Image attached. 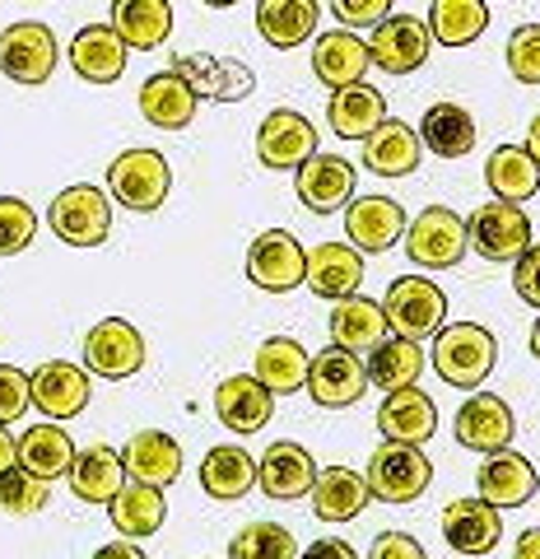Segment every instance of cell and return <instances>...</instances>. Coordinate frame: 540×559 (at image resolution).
I'll return each mask as SVG.
<instances>
[{"label":"cell","mask_w":540,"mask_h":559,"mask_svg":"<svg viewBox=\"0 0 540 559\" xmlns=\"http://www.w3.org/2000/svg\"><path fill=\"white\" fill-rule=\"evenodd\" d=\"M494 359H499V341L490 336V326H480V322L443 326L429 349V364L439 369L447 388H457V392H476L480 382L494 373Z\"/></svg>","instance_id":"obj_1"},{"label":"cell","mask_w":540,"mask_h":559,"mask_svg":"<svg viewBox=\"0 0 540 559\" xmlns=\"http://www.w3.org/2000/svg\"><path fill=\"white\" fill-rule=\"evenodd\" d=\"M382 318L406 341L439 336L447 326V294L424 275H400V280H392L387 299H382Z\"/></svg>","instance_id":"obj_2"},{"label":"cell","mask_w":540,"mask_h":559,"mask_svg":"<svg viewBox=\"0 0 540 559\" xmlns=\"http://www.w3.org/2000/svg\"><path fill=\"white\" fill-rule=\"evenodd\" d=\"M47 224H51V234L61 242H71V248H98V242H108V234H112V201L103 197L98 187L75 182L47 205Z\"/></svg>","instance_id":"obj_3"},{"label":"cell","mask_w":540,"mask_h":559,"mask_svg":"<svg viewBox=\"0 0 540 559\" xmlns=\"http://www.w3.org/2000/svg\"><path fill=\"white\" fill-rule=\"evenodd\" d=\"M363 480L377 503H415L433 480V462L415 443H382L369 457Z\"/></svg>","instance_id":"obj_4"},{"label":"cell","mask_w":540,"mask_h":559,"mask_svg":"<svg viewBox=\"0 0 540 559\" xmlns=\"http://www.w3.org/2000/svg\"><path fill=\"white\" fill-rule=\"evenodd\" d=\"M168 187H172V173H168V159L159 150H127V154H117L112 168H108L112 201L135 210V215L159 210L168 201Z\"/></svg>","instance_id":"obj_5"},{"label":"cell","mask_w":540,"mask_h":559,"mask_svg":"<svg viewBox=\"0 0 540 559\" xmlns=\"http://www.w3.org/2000/svg\"><path fill=\"white\" fill-rule=\"evenodd\" d=\"M57 33L38 20H20L10 28H0V75H10L14 84H47L57 70Z\"/></svg>","instance_id":"obj_6"},{"label":"cell","mask_w":540,"mask_h":559,"mask_svg":"<svg viewBox=\"0 0 540 559\" xmlns=\"http://www.w3.org/2000/svg\"><path fill=\"white\" fill-rule=\"evenodd\" d=\"M466 248H476L484 261H517L531 248V219L521 205L490 201L466 219Z\"/></svg>","instance_id":"obj_7"},{"label":"cell","mask_w":540,"mask_h":559,"mask_svg":"<svg viewBox=\"0 0 540 559\" xmlns=\"http://www.w3.org/2000/svg\"><path fill=\"white\" fill-rule=\"evenodd\" d=\"M84 369L108 378V382L141 373L145 369V336L135 331V322L103 318L98 326H89V336H84Z\"/></svg>","instance_id":"obj_8"},{"label":"cell","mask_w":540,"mask_h":559,"mask_svg":"<svg viewBox=\"0 0 540 559\" xmlns=\"http://www.w3.org/2000/svg\"><path fill=\"white\" fill-rule=\"evenodd\" d=\"M406 252L410 261L433 271H447L466 257V219L447 205H429L406 224Z\"/></svg>","instance_id":"obj_9"},{"label":"cell","mask_w":540,"mask_h":559,"mask_svg":"<svg viewBox=\"0 0 540 559\" xmlns=\"http://www.w3.org/2000/svg\"><path fill=\"white\" fill-rule=\"evenodd\" d=\"M303 266H308V252L289 229L256 234L252 248H248V280L256 289H266V294L299 289L303 285Z\"/></svg>","instance_id":"obj_10"},{"label":"cell","mask_w":540,"mask_h":559,"mask_svg":"<svg viewBox=\"0 0 540 559\" xmlns=\"http://www.w3.org/2000/svg\"><path fill=\"white\" fill-rule=\"evenodd\" d=\"M308 396L317 401L322 411H345L369 392V373H363L359 355H345L340 345H326L322 355L308 359Z\"/></svg>","instance_id":"obj_11"},{"label":"cell","mask_w":540,"mask_h":559,"mask_svg":"<svg viewBox=\"0 0 540 559\" xmlns=\"http://www.w3.org/2000/svg\"><path fill=\"white\" fill-rule=\"evenodd\" d=\"M429 28L424 20H415V14H387L377 28H373V38H369V61L377 70H387V75H410V70H420L429 61Z\"/></svg>","instance_id":"obj_12"},{"label":"cell","mask_w":540,"mask_h":559,"mask_svg":"<svg viewBox=\"0 0 540 559\" xmlns=\"http://www.w3.org/2000/svg\"><path fill=\"white\" fill-rule=\"evenodd\" d=\"M312 154H317V131L303 112H289V108H275L256 131V159L275 168V173H299Z\"/></svg>","instance_id":"obj_13"},{"label":"cell","mask_w":540,"mask_h":559,"mask_svg":"<svg viewBox=\"0 0 540 559\" xmlns=\"http://www.w3.org/2000/svg\"><path fill=\"white\" fill-rule=\"evenodd\" d=\"M178 80H187V90L201 98H215V103H238L248 98L256 90V75L252 66H242L233 57H205V51H196V57H178L168 66Z\"/></svg>","instance_id":"obj_14"},{"label":"cell","mask_w":540,"mask_h":559,"mask_svg":"<svg viewBox=\"0 0 540 559\" xmlns=\"http://www.w3.org/2000/svg\"><path fill=\"white\" fill-rule=\"evenodd\" d=\"M452 433H457V443L470 448V452H503L513 443L517 433V419H513V406L494 392H476L466 401V406L457 411V419H452Z\"/></svg>","instance_id":"obj_15"},{"label":"cell","mask_w":540,"mask_h":559,"mask_svg":"<svg viewBox=\"0 0 540 559\" xmlns=\"http://www.w3.org/2000/svg\"><path fill=\"white\" fill-rule=\"evenodd\" d=\"M28 401L51 419H71L89 406V373L80 364L47 359L28 373Z\"/></svg>","instance_id":"obj_16"},{"label":"cell","mask_w":540,"mask_h":559,"mask_svg":"<svg viewBox=\"0 0 540 559\" xmlns=\"http://www.w3.org/2000/svg\"><path fill=\"white\" fill-rule=\"evenodd\" d=\"M299 201L312 210V215H331V210L355 201V164L340 159V154H312V159L299 168Z\"/></svg>","instance_id":"obj_17"},{"label":"cell","mask_w":540,"mask_h":559,"mask_svg":"<svg viewBox=\"0 0 540 559\" xmlns=\"http://www.w3.org/2000/svg\"><path fill=\"white\" fill-rule=\"evenodd\" d=\"M377 429H382V439L387 443L424 448L433 433H439V406H433V396L420 392V388L387 392V401L377 406Z\"/></svg>","instance_id":"obj_18"},{"label":"cell","mask_w":540,"mask_h":559,"mask_svg":"<svg viewBox=\"0 0 540 559\" xmlns=\"http://www.w3.org/2000/svg\"><path fill=\"white\" fill-rule=\"evenodd\" d=\"M303 285L317 294V299H350L363 285V257L350 248V242H317L308 252L303 266Z\"/></svg>","instance_id":"obj_19"},{"label":"cell","mask_w":540,"mask_h":559,"mask_svg":"<svg viewBox=\"0 0 540 559\" xmlns=\"http://www.w3.org/2000/svg\"><path fill=\"white\" fill-rule=\"evenodd\" d=\"M406 210L392 197H359L345 210V234H350L355 252H387L396 248V238L406 234Z\"/></svg>","instance_id":"obj_20"},{"label":"cell","mask_w":540,"mask_h":559,"mask_svg":"<svg viewBox=\"0 0 540 559\" xmlns=\"http://www.w3.org/2000/svg\"><path fill=\"white\" fill-rule=\"evenodd\" d=\"M369 66H373L369 61V43L355 38L350 28H336V33H322V38H312V75H317L331 94L359 84Z\"/></svg>","instance_id":"obj_21"},{"label":"cell","mask_w":540,"mask_h":559,"mask_svg":"<svg viewBox=\"0 0 540 559\" xmlns=\"http://www.w3.org/2000/svg\"><path fill=\"white\" fill-rule=\"evenodd\" d=\"M443 536L457 555H490L503 540V518L484 499H452L443 509Z\"/></svg>","instance_id":"obj_22"},{"label":"cell","mask_w":540,"mask_h":559,"mask_svg":"<svg viewBox=\"0 0 540 559\" xmlns=\"http://www.w3.org/2000/svg\"><path fill=\"white\" fill-rule=\"evenodd\" d=\"M420 154H424L420 135L400 117L377 121V131L363 135V168L377 173V178H406V173L420 168Z\"/></svg>","instance_id":"obj_23"},{"label":"cell","mask_w":540,"mask_h":559,"mask_svg":"<svg viewBox=\"0 0 540 559\" xmlns=\"http://www.w3.org/2000/svg\"><path fill=\"white\" fill-rule=\"evenodd\" d=\"M121 466H127L131 480H145V485H172L182 476V443L164 429H141L131 433L127 448H121Z\"/></svg>","instance_id":"obj_24"},{"label":"cell","mask_w":540,"mask_h":559,"mask_svg":"<svg viewBox=\"0 0 540 559\" xmlns=\"http://www.w3.org/2000/svg\"><path fill=\"white\" fill-rule=\"evenodd\" d=\"M312 480H317V462H312V452L299 443H271L266 457L256 462V485L266 489L275 503L303 499Z\"/></svg>","instance_id":"obj_25"},{"label":"cell","mask_w":540,"mask_h":559,"mask_svg":"<svg viewBox=\"0 0 540 559\" xmlns=\"http://www.w3.org/2000/svg\"><path fill=\"white\" fill-rule=\"evenodd\" d=\"M536 466L521 457V452H490V462L480 466V499L490 509H521V503L536 499Z\"/></svg>","instance_id":"obj_26"},{"label":"cell","mask_w":540,"mask_h":559,"mask_svg":"<svg viewBox=\"0 0 540 559\" xmlns=\"http://www.w3.org/2000/svg\"><path fill=\"white\" fill-rule=\"evenodd\" d=\"M71 70L89 84H117L127 75V47L112 24H84L71 38Z\"/></svg>","instance_id":"obj_27"},{"label":"cell","mask_w":540,"mask_h":559,"mask_svg":"<svg viewBox=\"0 0 540 559\" xmlns=\"http://www.w3.org/2000/svg\"><path fill=\"white\" fill-rule=\"evenodd\" d=\"M215 415L224 429L233 433H256L271 425L275 415V396L261 388V382L252 373H238V378H224L219 392H215Z\"/></svg>","instance_id":"obj_28"},{"label":"cell","mask_w":540,"mask_h":559,"mask_svg":"<svg viewBox=\"0 0 540 559\" xmlns=\"http://www.w3.org/2000/svg\"><path fill=\"white\" fill-rule=\"evenodd\" d=\"M387 336H392V326L382 318V304L363 299V294L340 299L336 312H331V345H340L345 355H373Z\"/></svg>","instance_id":"obj_29"},{"label":"cell","mask_w":540,"mask_h":559,"mask_svg":"<svg viewBox=\"0 0 540 559\" xmlns=\"http://www.w3.org/2000/svg\"><path fill=\"white\" fill-rule=\"evenodd\" d=\"M312 513L322 522H350L369 509V480H363V471L355 466H326L317 471V480H312Z\"/></svg>","instance_id":"obj_30"},{"label":"cell","mask_w":540,"mask_h":559,"mask_svg":"<svg viewBox=\"0 0 540 559\" xmlns=\"http://www.w3.org/2000/svg\"><path fill=\"white\" fill-rule=\"evenodd\" d=\"M108 24L127 51H154L172 33V5L168 0H112Z\"/></svg>","instance_id":"obj_31"},{"label":"cell","mask_w":540,"mask_h":559,"mask_svg":"<svg viewBox=\"0 0 540 559\" xmlns=\"http://www.w3.org/2000/svg\"><path fill=\"white\" fill-rule=\"evenodd\" d=\"M108 518H112V527L117 536H127V540H145L164 527V518H168V499H164V489L159 485H145V480H127L117 489V499L108 503Z\"/></svg>","instance_id":"obj_32"},{"label":"cell","mask_w":540,"mask_h":559,"mask_svg":"<svg viewBox=\"0 0 540 559\" xmlns=\"http://www.w3.org/2000/svg\"><path fill=\"white\" fill-rule=\"evenodd\" d=\"M71 489H75V499L84 503H112L117 499V489L127 485V466H121V452L108 448V443H94V448H84L75 452V462H71Z\"/></svg>","instance_id":"obj_33"},{"label":"cell","mask_w":540,"mask_h":559,"mask_svg":"<svg viewBox=\"0 0 540 559\" xmlns=\"http://www.w3.org/2000/svg\"><path fill=\"white\" fill-rule=\"evenodd\" d=\"M317 0H256V33L275 51H289L317 33Z\"/></svg>","instance_id":"obj_34"},{"label":"cell","mask_w":540,"mask_h":559,"mask_svg":"<svg viewBox=\"0 0 540 559\" xmlns=\"http://www.w3.org/2000/svg\"><path fill=\"white\" fill-rule=\"evenodd\" d=\"M420 145L429 154H439V159H466L470 150H476V117H470L461 103H433L420 121Z\"/></svg>","instance_id":"obj_35"},{"label":"cell","mask_w":540,"mask_h":559,"mask_svg":"<svg viewBox=\"0 0 540 559\" xmlns=\"http://www.w3.org/2000/svg\"><path fill=\"white\" fill-rule=\"evenodd\" d=\"M308 349L293 341V336H271L266 345L256 349V364H252V378L266 388L271 396H289V392H303L308 382Z\"/></svg>","instance_id":"obj_36"},{"label":"cell","mask_w":540,"mask_h":559,"mask_svg":"<svg viewBox=\"0 0 540 559\" xmlns=\"http://www.w3.org/2000/svg\"><path fill=\"white\" fill-rule=\"evenodd\" d=\"M252 485H256V462H252V452H242V448H233V443L205 452V462H201V489H205V495H211L215 503H238V499H248Z\"/></svg>","instance_id":"obj_37"},{"label":"cell","mask_w":540,"mask_h":559,"mask_svg":"<svg viewBox=\"0 0 540 559\" xmlns=\"http://www.w3.org/2000/svg\"><path fill=\"white\" fill-rule=\"evenodd\" d=\"M326 121L340 140H363L369 131H377V121H387V98H382L369 80H359V84H350V90L331 94Z\"/></svg>","instance_id":"obj_38"},{"label":"cell","mask_w":540,"mask_h":559,"mask_svg":"<svg viewBox=\"0 0 540 559\" xmlns=\"http://www.w3.org/2000/svg\"><path fill=\"white\" fill-rule=\"evenodd\" d=\"M141 117L159 131H182L196 117V94L187 90V80H178L172 70H159L141 84Z\"/></svg>","instance_id":"obj_39"},{"label":"cell","mask_w":540,"mask_h":559,"mask_svg":"<svg viewBox=\"0 0 540 559\" xmlns=\"http://www.w3.org/2000/svg\"><path fill=\"white\" fill-rule=\"evenodd\" d=\"M14 452H20V466L28 471V476H38V480H57L71 471L75 462V443H71V433H65L61 425H28L24 429V439L14 443Z\"/></svg>","instance_id":"obj_40"},{"label":"cell","mask_w":540,"mask_h":559,"mask_svg":"<svg viewBox=\"0 0 540 559\" xmlns=\"http://www.w3.org/2000/svg\"><path fill=\"white\" fill-rule=\"evenodd\" d=\"M424 364H429V359H424L420 341L387 336V341H382L373 355H369L363 373H369V388H377V392H400V388H415V382H420Z\"/></svg>","instance_id":"obj_41"},{"label":"cell","mask_w":540,"mask_h":559,"mask_svg":"<svg viewBox=\"0 0 540 559\" xmlns=\"http://www.w3.org/2000/svg\"><path fill=\"white\" fill-rule=\"evenodd\" d=\"M484 187L494 191V201L521 205L540 191V168L521 145H499L490 154V164H484Z\"/></svg>","instance_id":"obj_42"},{"label":"cell","mask_w":540,"mask_h":559,"mask_svg":"<svg viewBox=\"0 0 540 559\" xmlns=\"http://www.w3.org/2000/svg\"><path fill=\"white\" fill-rule=\"evenodd\" d=\"M424 28L439 47H466L490 28V10H484V0H433Z\"/></svg>","instance_id":"obj_43"},{"label":"cell","mask_w":540,"mask_h":559,"mask_svg":"<svg viewBox=\"0 0 540 559\" xmlns=\"http://www.w3.org/2000/svg\"><path fill=\"white\" fill-rule=\"evenodd\" d=\"M229 559H299V540L280 522H248L229 540Z\"/></svg>","instance_id":"obj_44"},{"label":"cell","mask_w":540,"mask_h":559,"mask_svg":"<svg viewBox=\"0 0 540 559\" xmlns=\"http://www.w3.org/2000/svg\"><path fill=\"white\" fill-rule=\"evenodd\" d=\"M0 509L14 513V518L43 513L47 509V480L28 476L24 466H10L5 476H0Z\"/></svg>","instance_id":"obj_45"},{"label":"cell","mask_w":540,"mask_h":559,"mask_svg":"<svg viewBox=\"0 0 540 559\" xmlns=\"http://www.w3.org/2000/svg\"><path fill=\"white\" fill-rule=\"evenodd\" d=\"M33 234H38V215L33 205L20 201V197H0V257H14L24 252Z\"/></svg>","instance_id":"obj_46"},{"label":"cell","mask_w":540,"mask_h":559,"mask_svg":"<svg viewBox=\"0 0 540 559\" xmlns=\"http://www.w3.org/2000/svg\"><path fill=\"white\" fill-rule=\"evenodd\" d=\"M508 70L517 84H540V24H521L508 38Z\"/></svg>","instance_id":"obj_47"},{"label":"cell","mask_w":540,"mask_h":559,"mask_svg":"<svg viewBox=\"0 0 540 559\" xmlns=\"http://www.w3.org/2000/svg\"><path fill=\"white\" fill-rule=\"evenodd\" d=\"M28 411V373L0 364V425H14Z\"/></svg>","instance_id":"obj_48"},{"label":"cell","mask_w":540,"mask_h":559,"mask_svg":"<svg viewBox=\"0 0 540 559\" xmlns=\"http://www.w3.org/2000/svg\"><path fill=\"white\" fill-rule=\"evenodd\" d=\"M331 14H336L350 33L355 28H377L392 14V0H331Z\"/></svg>","instance_id":"obj_49"},{"label":"cell","mask_w":540,"mask_h":559,"mask_svg":"<svg viewBox=\"0 0 540 559\" xmlns=\"http://www.w3.org/2000/svg\"><path fill=\"white\" fill-rule=\"evenodd\" d=\"M513 289L521 304L540 308V242H531V248L513 261Z\"/></svg>","instance_id":"obj_50"},{"label":"cell","mask_w":540,"mask_h":559,"mask_svg":"<svg viewBox=\"0 0 540 559\" xmlns=\"http://www.w3.org/2000/svg\"><path fill=\"white\" fill-rule=\"evenodd\" d=\"M369 559H429V555L410 532H377L369 546Z\"/></svg>","instance_id":"obj_51"},{"label":"cell","mask_w":540,"mask_h":559,"mask_svg":"<svg viewBox=\"0 0 540 559\" xmlns=\"http://www.w3.org/2000/svg\"><path fill=\"white\" fill-rule=\"evenodd\" d=\"M303 559H359L345 540H317V546H308Z\"/></svg>","instance_id":"obj_52"},{"label":"cell","mask_w":540,"mask_h":559,"mask_svg":"<svg viewBox=\"0 0 540 559\" xmlns=\"http://www.w3.org/2000/svg\"><path fill=\"white\" fill-rule=\"evenodd\" d=\"M94 559H145V550L135 540H108L103 550H94Z\"/></svg>","instance_id":"obj_53"},{"label":"cell","mask_w":540,"mask_h":559,"mask_svg":"<svg viewBox=\"0 0 540 559\" xmlns=\"http://www.w3.org/2000/svg\"><path fill=\"white\" fill-rule=\"evenodd\" d=\"M513 559H540V527H531V532H521V536H517Z\"/></svg>","instance_id":"obj_54"},{"label":"cell","mask_w":540,"mask_h":559,"mask_svg":"<svg viewBox=\"0 0 540 559\" xmlns=\"http://www.w3.org/2000/svg\"><path fill=\"white\" fill-rule=\"evenodd\" d=\"M10 466H20V452H14V439L5 429H0V476H5Z\"/></svg>","instance_id":"obj_55"},{"label":"cell","mask_w":540,"mask_h":559,"mask_svg":"<svg viewBox=\"0 0 540 559\" xmlns=\"http://www.w3.org/2000/svg\"><path fill=\"white\" fill-rule=\"evenodd\" d=\"M521 150H527L531 159H536V168H540V117L531 121V131H527V145H521Z\"/></svg>","instance_id":"obj_56"},{"label":"cell","mask_w":540,"mask_h":559,"mask_svg":"<svg viewBox=\"0 0 540 559\" xmlns=\"http://www.w3.org/2000/svg\"><path fill=\"white\" fill-rule=\"evenodd\" d=\"M531 355L540 359V318H536V326H531Z\"/></svg>","instance_id":"obj_57"},{"label":"cell","mask_w":540,"mask_h":559,"mask_svg":"<svg viewBox=\"0 0 540 559\" xmlns=\"http://www.w3.org/2000/svg\"><path fill=\"white\" fill-rule=\"evenodd\" d=\"M211 10H229V5H238V0H205Z\"/></svg>","instance_id":"obj_58"}]
</instances>
